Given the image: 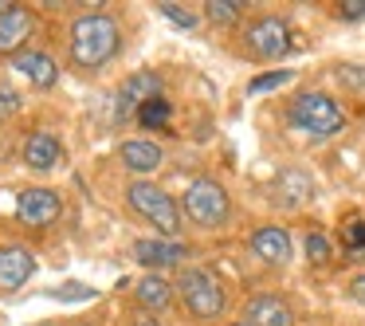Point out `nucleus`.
<instances>
[{"mask_svg": "<svg viewBox=\"0 0 365 326\" xmlns=\"http://www.w3.org/2000/svg\"><path fill=\"white\" fill-rule=\"evenodd\" d=\"M122 48L118 24H114L106 12H87L71 24V59L83 67V71H98L106 67Z\"/></svg>", "mask_w": 365, "mask_h": 326, "instance_id": "nucleus-1", "label": "nucleus"}, {"mask_svg": "<svg viewBox=\"0 0 365 326\" xmlns=\"http://www.w3.org/2000/svg\"><path fill=\"white\" fill-rule=\"evenodd\" d=\"M181 208H185V220H192L197 228L205 232H216L228 224L232 216V200H228V189L212 177H192L189 189L181 197Z\"/></svg>", "mask_w": 365, "mask_h": 326, "instance_id": "nucleus-2", "label": "nucleus"}, {"mask_svg": "<svg viewBox=\"0 0 365 326\" xmlns=\"http://www.w3.org/2000/svg\"><path fill=\"white\" fill-rule=\"evenodd\" d=\"M291 126L302 130V134H314V138H334L341 134V126H346V114H341V106L334 103L330 95H322V91H307V95H299L291 103Z\"/></svg>", "mask_w": 365, "mask_h": 326, "instance_id": "nucleus-3", "label": "nucleus"}, {"mask_svg": "<svg viewBox=\"0 0 365 326\" xmlns=\"http://www.w3.org/2000/svg\"><path fill=\"white\" fill-rule=\"evenodd\" d=\"M177 299H181V307L189 310L192 318H200V322L224 315V287H220V279L205 268H185L181 275H177Z\"/></svg>", "mask_w": 365, "mask_h": 326, "instance_id": "nucleus-4", "label": "nucleus"}, {"mask_svg": "<svg viewBox=\"0 0 365 326\" xmlns=\"http://www.w3.org/2000/svg\"><path fill=\"white\" fill-rule=\"evenodd\" d=\"M126 200L142 220H150L153 228L161 232V236H177V232H181V208H177V200L169 197L165 189H158L153 181L126 185Z\"/></svg>", "mask_w": 365, "mask_h": 326, "instance_id": "nucleus-5", "label": "nucleus"}, {"mask_svg": "<svg viewBox=\"0 0 365 326\" xmlns=\"http://www.w3.org/2000/svg\"><path fill=\"white\" fill-rule=\"evenodd\" d=\"M247 48L259 59H283L291 51V28L279 16H259L247 24Z\"/></svg>", "mask_w": 365, "mask_h": 326, "instance_id": "nucleus-6", "label": "nucleus"}, {"mask_svg": "<svg viewBox=\"0 0 365 326\" xmlns=\"http://www.w3.org/2000/svg\"><path fill=\"white\" fill-rule=\"evenodd\" d=\"M150 98H161V79L153 71H134L118 87V95H114V122L138 114L145 103H150Z\"/></svg>", "mask_w": 365, "mask_h": 326, "instance_id": "nucleus-7", "label": "nucleus"}, {"mask_svg": "<svg viewBox=\"0 0 365 326\" xmlns=\"http://www.w3.org/2000/svg\"><path fill=\"white\" fill-rule=\"evenodd\" d=\"M59 208H63L59 193L28 189V193H20V200H16V220H24L28 228H43V224H51L59 216Z\"/></svg>", "mask_w": 365, "mask_h": 326, "instance_id": "nucleus-8", "label": "nucleus"}, {"mask_svg": "<svg viewBox=\"0 0 365 326\" xmlns=\"http://www.w3.org/2000/svg\"><path fill=\"white\" fill-rule=\"evenodd\" d=\"M36 32V16L20 4H9V9L0 12V51H12L20 56V48L28 44V36Z\"/></svg>", "mask_w": 365, "mask_h": 326, "instance_id": "nucleus-9", "label": "nucleus"}, {"mask_svg": "<svg viewBox=\"0 0 365 326\" xmlns=\"http://www.w3.org/2000/svg\"><path fill=\"white\" fill-rule=\"evenodd\" d=\"M244 322L247 326H294V310L279 295H255L244 307Z\"/></svg>", "mask_w": 365, "mask_h": 326, "instance_id": "nucleus-10", "label": "nucleus"}, {"mask_svg": "<svg viewBox=\"0 0 365 326\" xmlns=\"http://www.w3.org/2000/svg\"><path fill=\"white\" fill-rule=\"evenodd\" d=\"M32 271H36V260H32L28 248H20V244L0 248V287H4V291L24 287L28 279H32Z\"/></svg>", "mask_w": 365, "mask_h": 326, "instance_id": "nucleus-11", "label": "nucleus"}, {"mask_svg": "<svg viewBox=\"0 0 365 326\" xmlns=\"http://www.w3.org/2000/svg\"><path fill=\"white\" fill-rule=\"evenodd\" d=\"M185 255H189V248L177 244V240H134V260L153 268V271L185 263Z\"/></svg>", "mask_w": 365, "mask_h": 326, "instance_id": "nucleus-12", "label": "nucleus"}, {"mask_svg": "<svg viewBox=\"0 0 365 326\" xmlns=\"http://www.w3.org/2000/svg\"><path fill=\"white\" fill-rule=\"evenodd\" d=\"M252 252H255V260H263V263H271V268H287L291 263V236H287L283 228H259V232H252Z\"/></svg>", "mask_w": 365, "mask_h": 326, "instance_id": "nucleus-13", "label": "nucleus"}, {"mask_svg": "<svg viewBox=\"0 0 365 326\" xmlns=\"http://www.w3.org/2000/svg\"><path fill=\"white\" fill-rule=\"evenodd\" d=\"M173 295H177V283H169L161 271H150V275H142L134 283V299L145 310H169L173 307Z\"/></svg>", "mask_w": 365, "mask_h": 326, "instance_id": "nucleus-14", "label": "nucleus"}, {"mask_svg": "<svg viewBox=\"0 0 365 326\" xmlns=\"http://www.w3.org/2000/svg\"><path fill=\"white\" fill-rule=\"evenodd\" d=\"M12 67H16L20 75H28L32 79V87H56L59 79V67L51 56H43V51H20V56H12Z\"/></svg>", "mask_w": 365, "mask_h": 326, "instance_id": "nucleus-15", "label": "nucleus"}, {"mask_svg": "<svg viewBox=\"0 0 365 326\" xmlns=\"http://www.w3.org/2000/svg\"><path fill=\"white\" fill-rule=\"evenodd\" d=\"M118 158H122V165H126V169H134V173H153V169L161 165V158H165V153H161L153 142H142V138H130V142H122Z\"/></svg>", "mask_w": 365, "mask_h": 326, "instance_id": "nucleus-16", "label": "nucleus"}, {"mask_svg": "<svg viewBox=\"0 0 365 326\" xmlns=\"http://www.w3.org/2000/svg\"><path fill=\"white\" fill-rule=\"evenodd\" d=\"M24 161L32 169H51L59 161V142L51 134H32L24 142Z\"/></svg>", "mask_w": 365, "mask_h": 326, "instance_id": "nucleus-17", "label": "nucleus"}, {"mask_svg": "<svg viewBox=\"0 0 365 326\" xmlns=\"http://www.w3.org/2000/svg\"><path fill=\"white\" fill-rule=\"evenodd\" d=\"M314 197V181H310L302 169H287L283 177H279V200L283 205H302V200Z\"/></svg>", "mask_w": 365, "mask_h": 326, "instance_id": "nucleus-18", "label": "nucleus"}, {"mask_svg": "<svg viewBox=\"0 0 365 326\" xmlns=\"http://www.w3.org/2000/svg\"><path fill=\"white\" fill-rule=\"evenodd\" d=\"M169 114H173V106H169V98L161 95V98H150V103L138 111V122H142L145 130H158V126H165V122H169Z\"/></svg>", "mask_w": 365, "mask_h": 326, "instance_id": "nucleus-19", "label": "nucleus"}, {"mask_svg": "<svg viewBox=\"0 0 365 326\" xmlns=\"http://www.w3.org/2000/svg\"><path fill=\"white\" fill-rule=\"evenodd\" d=\"M205 16L212 20V24H236L240 20V4H232V0H208L205 4Z\"/></svg>", "mask_w": 365, "mask_h": 326, "instance_id": "nucleus-20", "label": "nucleus"}, {"mask_svg": "<svg viewBox=\"0 0 365 326\" xmlns=\"http://www.w3.org/2000/svg\"><path fill=\"white\" fill-rule=\"evenodd\" d=\"M291 79H294V71H267V75H255V79L247 83V91H252V95H267V91L287 87Z\"/></svg>", "mask_w": 365, "mask_h": 326, "instance_id": "nucleus-21", "label": "nucleus"}, {"mask_svg": "<svg viewBox=\"0 0 365 326\" xmlns=\"http://www.w3.org/2000/svg\"><path fill=\"white\" fill-rule=\"evenodd\" d=\"M158 12H161L165 20H173V24L181 28V32H192V28H197V12L181 9V4H169V0H161V4H158Z\"/></svg>", "mask_w": 365, "mask_h": 326, "instance_id": "nucleus-22", "label": "nucleus"}, {"mask_svg": "<svg viewBox=\"0 0 365 326\" xmlns=\"http://www.w3.org/2000/svg\"><path fill=\"white\" fill-rule=\"evenodd\" d=\"M307 260L310 263H326V260H330V240H326L322 232H310V236H307Z\"/></svg>", "mask_w": 365, "mask_h": 326, "instance_id": "nucleus-23", "label": "nucleus"}, {"mask_svg": "<svg viewBox=\"0 0 365 326\" xmlns=\"http://www.w3.org/2000/svg\"><path fill=\"white\" fill-rule=\"evenodd\" d=\"M338 79L346 83V87H354V91H361V95H365V67H361V63L338 67Z\"/></svg>", "mask_w": 365, "mask_h": 326, "instance_id": "nucleus-24", "label": "nucleus"}, {"mask_svg": "<svg viewBox=\"0 0 365 326\" xmlns=\"http://www.w3.org/2000/svg\"><path fill=\"white\" fill-rule=\"evenodd\" d=\"M16 111H20V95L12 87H4V83H0V114L9 118V114H16Z\"/></svg>", "mask_w": 365, "mask_h": 326, "instance_id": "nucleus-25", "label": "nucleus"}, {"mask_svg": "<svg viewBox=\"0 0 365 326\" xmlns=\"http://www.w3.org/2000/svg\"><path fill=\"white\" fill-rule=\"evenodd\" d=\"M346 244L354 248V252H365V220H354L346 228Z\"/></svg>", "mask_w": 365, "mask_h": 326, "instance_id": "nucleus-26", "label": "nucleus"}, {"mask_svg": "<svg viewBox=\"0 0 365 326\" xmlns=\"http://www.w3.org/2000/svg\"><path fill=\"white\" fill-rule=\"evenodd\" d=\"M341 16H346V20L365 16V0H357V4H341Z\"/></svg>", "mask_w": 365, "mask_h": 326, "instance_id": "nucleus-27", "label": "nucleus"}, {"mask_svg": "<svg viewBox=\"0 0 365 326\" xmlns=\"http://www.w3.org/2000/svg\"><path fill=\"white\" fill-rule=\"evenodd\" d=\"M354 295L365 302V275H357V279H354Z\"/></svg>", "mask_w": 365, "mask_h": 326, "instance_id": "nucleus-28", "label": "nucleus"}, {"mask_svg": "<svg viewBox=\"0 0 365 326\" xmlns=\"http://www.w3.org/2000/svg\"><path fill=\"white\" fill-rule=\"evenodd\" d=\"M134 326H161V322H158V318H150V315H142V318H138Z\"/></svg>", "mask_w": 365, "mask_h": 326, "instance_id": "nucleus-29", "label": "nucleus"}, {"mask_svg": "<svg viewBox=\"0 0 365 326\" xmlns=\"http://www.w3.org/2000/svg\"><path fill=\"white\" fill-rule=\"evenodd\" d=\"M232 326H247V322H232Z\"/></svg>", "mask_w": 365, "mask_h": 326, "instance_id": "nucleus-30", "label": "nucleus"}]
</instances>
